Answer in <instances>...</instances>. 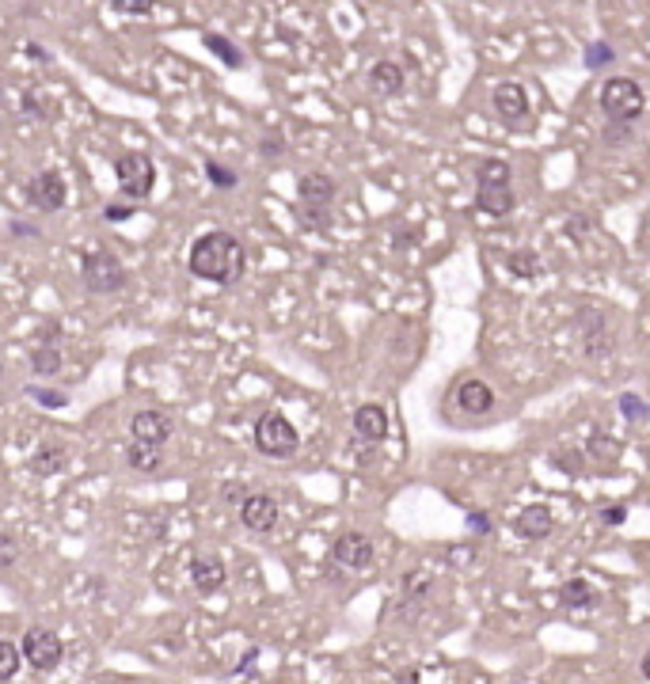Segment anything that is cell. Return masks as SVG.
<instances>
[{
	"instance_id": "1",
	"label": "cell",
	"mask_w": 650,
	"mask_h": 684,
	"mask_svg": "<svg viewBox=\"0 0 650 684\" xmlns=\"http://www.w3.org/2000/svg\"><path fill=\"white\" fill-rule=\"evenodd\" d=\"M244 244L232 236V232H206L198 236L191 247V274L194 278H206L217 285H232L244 278Z\"/></svg>"
},
{
	"instance_id": "2",
	"label": "cell",
	"mask_w": 650,
	"mask_h": 684,
	"mask_svg": "<svg viewBox=\"0 0 650 684\" xmlns=\"http://www.w3.org/2000/svg\"><path fill=\"white\" fill-rule=\"evenodd\" d=\"M476 206L491 217H506L514 209V171L506 160H479L476 164Z\"/></svg>"
},
{
	"instance_id": "3",
	"label": "cell",
	"mask_w": 650,
	"mask_h": 684,
	"mask_svg": "<svg viewBox=\"0 0 650 684\" xmlns=\"http://www.w3.org/2000/svg\"><path fill=\"white\" fill-rule=\"evenodd\" d=\"M601 111L609 114V122H616V126H631L639 114L647 111L643 84L631 80V76H609L601 84Z\"/></svg>"
},
{
	"instance_id": "4",
	"label": "cell",
	"mask_w": 650,
	"mask_h": 684,
	"mask_svg": "<svg viewBox=\"0 0 650 684\" xmlns=\"http://www.w3.org/2000/svg\"><path fill=\"white\" fill-rule=\"evenodd\" d=\"M301 217H305L308 228H327L331 225V202H335V179L324 175V171H308L301 175Z\"/></svg>"
},
{
	"instance_id": "5",
	"label": "cell",
	"mask_w": 650,
	"mask_h": 684,
	"mask_svg": "<svg viewBox=\"0 0 650 684\" xmlns=\"http://www.w3.org/2000/svg\"><path fill=\"white\" fill-rule=\"evenodd\" d=\"M297 445H301V434H297V426L286 415L267 411L255 422V449L263 456H293Z\"/></svg>"
},
{
	"instance_id": "6",
	"label": "cell",
	"mask_w": 650,
	"mask_h": 684,
	"mask_svg": "<svg viewBox=\"0 0 650 684\" xmlns=\"http://www.w3.org/2000/svg\"><path fill=\"white\" fill-rule=\"evenodd\" d=\"M115 175H118V190H122L130 202H141V198L153 194L156 164L145 156V152H122L115 160Z\"/></svg>"
},
{
	"instance_id": "7",
	"label": "cell",
	"mask_w": 650,
	"mask_h": 684,
	"mask_svg": "<svg viewBox=\"0 0 650 684\" xmlns=\"http://www.w3.org/2000/svg\"><path fill=\"white\" fill-rule=\"evenodd\" d=\"M20 654L27 658L31 669L50 673V669H58L61 658H65V643L58 639V631H50V627H27L20 639Z\"/></svg>"
},
{
	"instance_id": "8",
	"label": "cell",
	"mask_w": 650,
	"mask_h": 684,
	"mask_svg": "<svg viewBox=\"0 0 650 684\" xmlns=\"http://www.w3.org/2000/svg\"><path fill=\"white\" fill-rule=\"evenodd\" d=\"M80 278L92 293H118L126 285V266L118 263L111 251H92L80 263Z\"/></svg>"
},
{
	"instance_id": "9",
	"label": "cell",
	"mask_w": 650,
	"mask_h": 684,
	"mask_svg": "<svg viewBox=\"0 0 650 684\" xmlns=\"http://www.w3.org/2000/svg\"><path fill=\"white\" fill-rule=\"evenodd\" d=\"M373 540L365 536V532H343L339 540H335V548H331V559L346 570H365L373 567Z\"/></svg>"
},
{
	"instance_id": "10",
	"label": "cell",
	"mask_w": 650,
	"mask_h": 684,
	"mask_svg": "<svg viewBox=\"0 0 650 684\" xmlns=\"http://www.w3.org/2000/svg\"><path fill=\"white\" fill-rule=\"evenodd\" d=\"M65 198H69V190H65V179H61L58 171H39L31 183H27V202L42 213H54V209L65 206Z\"/></svg>"
},
{
	"instance_id": "11",
	"label": "cell",
	"mask_w": 650,
	"mask_h": 684,
	"mask_svg": "<svg viewBox=\"0 0 650 684\" xmlns=\"http://www.w3.org/2000/svg\"><path fill=\"white\" fill-rule=\"evenodd\" d=\"M175 434V422L172 415H164V411H137L130 418V441H145V445H168Z\"/></svg>"
},
{
	"instance_id": "12",
	"label": "cell",
	"mask_w": 650,
	"mask_h": 684,
	"mask_svg": "<svg viewBox=\"0 0 650 684\" xmlns=\"http://www.w3.org/2000/svg\"><path fill=\"white\" fill-rule=\"evenodd\" d=\"M491 103H495V111L502 122H525L529 118V92L517 84V80H506V84H498L495 92H491Z\"/></svg>"
},
{
	"instance_id": "13",
	"label": "cell",
	"mask_w": 650,
	"mask_h": 684,
	"mask_svg": "<svg viewBox=\"0 0 650 684\" xmlns=\"http://www.w3.org/2000/svg\"><path fill=\"white\" fill-rule=\"evenodd\" d=\"M240 521H244V529H251V532H270L278 525V502H274L270 494H248V498L240 502Z\"/></svg>"
},
{
	"instance_id": "14",
	"label": "cell",
	"mask_w": 650,
	"mask_h": 684,
	"mask_svg": "<svg viewBox=\"0 0 650 684\" xmlns=\"http://www.w3.org/2000/svg\"><path fill=\"white\" fill-rule=\"evenodd\" d=\"M191 582L198 593H217V589L225 586V563L217 555H194Z\"/></svg>"
},
{
	"instance_id": "15",
	"label": "cell",
	"mask_w": 650,
	"mask_h": 684,
	"mask_svg": "<svg viewBox=\"0 0 650 684\" xmlns=\"http://www.w3.org/2000/svg\"><path fill=\"white\" fill-rule=\"evenodd\" d=\"M354 430L365 437V441H384L388 437V411L381 403H362L354 411Z\"/></svg>"
},
{
	"instance_id": "16",
	"label": "cell",
	"mask_w": 650,
	"mask_h": 684,
	"mask_svg": "<svg viewBox=\"0 0 650 684\" xmlns=\"http://www.w3.org/2000/svg\"><path fill=\"white\" fill-rule=\"evenodd\" d=\"M552 525H555V517L548 506H529V510L517 513L514 532L517 536H525V540H544V536L552 532Z\"/></svg>"
},
{
	"instance_id": "17",
	"label": "cell",
	"mask_w": 650,
	"mask_h": 684,
	"mask_svg": "<svg viewBox=\"0 0 650 684\" xmlns=\"http://www.w3.org/2000/svg\"><path fill=\"white\" fill-rule=\"evenodd\" d=\"M457 403L460 411H468V415H487L495 407V392L483 380H464L457 388Z\"/></svg>"
},
{
	"instance_id": "18",
	"label": "cell",
	"mask_w": 650,
	"mask_h": 684,
	"mask_svg": "<svg viewBox=\"0 0 650 684\" xmlns=\"http://www.w3.org/2000/svg\"><path fill=\"white\" fill-rule=\"evenodd\" d=\"M369 88L377 95H400L403 92V69L396 61H377L373 69H369Z\"/></svg>"
},
{
	"instance_id": "19",
	"label": "cell",
	"mask_w": 650,
	"mask_h": 684,
	"mask_svg": "<svg viewBox=\"0 0 650 684\" xmlns=\"http://www.w3.org/2000/svg\"><path fill=\"white\" fill-rule=\"evenodd\" d=\"M126 464H130L134 472H160V464H164V445L130 441V445H126Z\"/></svg>"
},
{
	"instance_id": "20",
	"label": "cell",
	"mask_w": 650,
	"mask_h": 684,
	"mask_svg": "<svg viewBox=\"0 0 650 684\" xmlns=\"http://www.w3.org/2000/svg\"><path fill=\"white\" fill-rule=\"evenodd\" d=\"M593 601V586L586 578H571L559 586V605L563 608H586Z\"/></svg>"
},
{
	"instance_id": "21",
	"label": "cell",
	"mask_w": 650,
	"mask_h": 684,
	"mask_svg": "<svg viewBox=\"0 0 650 684\" xmlns=\"http://www.w3.org/2000/svg\"><path fill=\"white\" fill-rule=\"evenodd\" d=\"M61 460H65V449H61V445H42L39 453L31 456V472L54 475L61 468Z\"/></svg>"
},
{
	"instance_id": "22",
	"label": "cell",
	"mask_w": 650,
	"mask_h": 684,
	"mask_svg": "<svg viewBox=\"0 0 650 684\" xmlns=\"http://www.w3.org/2000/svg\"><path fill=\"white\" fill-rule=\"evenodd\" d=\"M506 270L517 274V278H536L544 266H540V259H536L533 251H510L506 255Z\"/></svg>"
},
{
	"instance_id": "23",
	"label": "cell",
	"mask_w": 650,
	"mask_h": 684,
	"mask_svg": "<svg viewBox=\"0 0 650 684\" xmlns=\"http://www.w3.org/2000/svg\"><path fill=\"white\" fill-rule=\"evenodd\" d=\"M20 662H23L20 643H8V639H0V684L12 681V677L20 673Z\"/></svg>"
},
{
	"instance_id": "24",
	"label": "cell",
	"mask_w": 650,
	"mask_h": 684,
	"mask_svg": "<svg viewBox=\"0 0 650 684\" xmlns=\"http://www.w3.org/2000/svg\"><path fill=\"white\" fill-rule=\"evenodd\" d=\"M612 61H616V50H612L609 42L597 38V42L586 46V69H609Z\"/></svg>"
},
{
	"instance_id": "25",
	"label": "cell",
	"mask_w": 650,
	"mask_h": 684,
	"mask_svg": "<svg viewBox=\"0 0 650 684\" xmlns=\"http://www.w3.org/2000/svg\"><path fill=\"white\" fill-rule=\"evenodd\" d=\"M206 46H210V50L221 57V61H229V65H240V61H244V54H240L236 46H229V42H225L221 35H206Z\"/></svg>"
},
{
	"instance_id": "26",
	"label": "cell",
	"mask_w": 650,
	"mask_h": 684,
	"mask_svg": "<svg viewBox=\"0 0 650 684\" xmlns=\"http://www.w3.org/2000/svg\"><path fill=\"white\" fill-rule=\"evenodd\" d=\"M16 559H20V540L16 536H0V570L16 567Z\"/></svg>"
},
{
	"instance_id": "27",
	"label": "cell",
	"mask_w": 650,
	"mask_h": 684,
	"mask_svg": "<svg viewBox=\"0 0 650 684\" xmlns=\"http://www.w3.org/2000/svg\"><path fill=\"white\" fill-rule=\"evenodd\" d=\"M58 365H61V354L54 350V346L35 350V369H39V373H58Z\"/></svg>"
},
{
	"instance_id": "28",
	"label": "cell",
	"mask_w": 650,
	"mask_h": 684,
	"mask_svg": "<svg viewBox=\"0 0 650 684\" xmlns=\"http://www.w3.org/2000/svg\"><path fill=\"white\" fill-rule=\"evenodd\" d=\"M206 175H210V179H213V183H217L221 190H232V187H236V171L221 168L217 160H210V164H206Z\"/></svg>"
},
{
	"instance_id": "29",
	"label": "cell",
	"mask_w": 650,
	"mask_h": 684,
	"mask_svg": "<svg viewBox=\"0 0 650 684\" xmlns=\"http://www.w3.org/2000/svg\"><path fill=\"white\" fill-rule=\"evenodd\" d=\"M620 411H624V415L631 418V422H639V418H647V407H643V399L639 396H620Z\"/></svg>"
},
{
	"instance_id": "30",
	"label": "cell",
	"mask_w": 650,
	"mask_h": 684,
	"mask_svg": "<svg viewBox=\"0 0 650 684\" xmlns=\"http://www.w3.org/2000/svg\"><path fill=\"white\" fill-rule=\"evenodd\" d=\"M111 4L126 16H149V8H153V0H111Z\"/></svg>"
},
{
	"instance_id": "31",
	"label": "cell",
	"mask_w": 650,
	"mask_h": 684,
	"mask_svg": "<svg viewBox=\"0 0 650 684\" xmlns=\"http://www.w3.org/2000/svg\"><path fill=\"white\" fill-rule=\"evenodd\" d=\"M624 517H628L624 506H605V510H601V521H605V525H620Z\"/></svg>"
},
{
	"instance_id": "32",
	"label": "cell",
	"mask_w": 650,
	"mask_h": 684,
	"mask_svg": "<svg viewBox=\"0 0 650 684\" xmlns=\"http://www.w3.org/2000/svg\"><path fill=\"white\" fill-rule=\"evenodd\" d=\"M130 213H134V206H107L103 209V217H107V221H126Z\"/></svg>"
},
{
	"instance_id": "33",
	"label": "cell",
	"mask_w": 650,
	"mask_h": 684,
	"mask_svg": "<svg viewBox=\"0 0 650 684\" xmlns=\"http://www.w3.org/2000/svg\"><path fill=\"white\" fill-rule=\"evenodd\" d=\"M31 396L46 399V407H61V403H65V396H54V392H42V388H31Z\"/></svg>"
},
{
	"instance_id": "34",
	"label": "cell",
	"mask_w": 650,
	"mask_h": 684,
	"mask_svg": "<svg viewBox=\"0 0 650 684\" xmlns=\"http://www.w3.org/2000/svg\"><path fill=\"white\" fill-rule=\"evenodd\" d=\"M259 149L267 152V156H274V152H282V149H286V145H282L278 137H263V145H259Z\"/></svg>"
},
{
	"instance_id": "35",
	"label": "cell",
	"mask_w": 650,
	"mask_h": 684,
	"mask_svg": "<svg viewBox=\"0 0 650 684\" xmlns=\"http://www.w3.org/2000/svg\"><path fill=\"white\" fill-rule=\"evenodd\" d=\"M225 502H244V487H229V491H225Z\"/></svg>"
},
{
	"instance_id": "36",
	"label": "cell",
	"mask_w": 650,
	"mask_h": 684,
	"mask_svg": "<svg viewBox=\"0 0 650 684\" xmlns=\"http://www.w3.org/2000/svg\"><path fill=\"white\" fill-rule=\"evenodd\" d=\"M472 529H476V532H487V517H483V513H472Z\"/></svg>"
},
{
	"instance_id": "37",
	"label": "cell",
	"mask_w": 650,
	"mask_h": 684,
	"mask_svg": "<svg viewBox=\"0 0 650 684\" xmlns=\"http://www.w3.org/2000/svg\"><path fill=\"white\" fill-rule=\"evenodd\" d=\"M639 669H643V677H647V681H650V650H647V654H643V665H639Z\"/></svg>"
},
{
	"instance_id": "38",
	"label": "cell",
	"mask_w": 650,
	"mask_h": 684,
	"mask_svg": "<svg viewBox=\"0 0 650 684\" xmlns=\"http://www.w3.org/2000/svg\"><path fill=\"white\" fill-rule=\"evenodd\" d=\"M126 684H141V681H126Z\"/></svg>"
}]
</instances>
